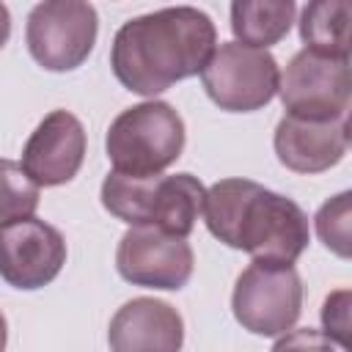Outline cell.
<instances>
[{
	"label": "cell",
	"mask_w": 352,
	"mask_h": 352,
	"mask_svg": "<svg viewBox=\"0 0 352 352\" xmlns=\"http://www.w3.org/2000/svg\"><path fill=\"white\" fill-rule=\"evenodd\" d=\"M217 44L214 22L192 6H170L124 22L110 47L116 80L140 96H157L204 69Z\"/></svg>",
	"instance_id": "1"
},
{
	"label": "cell",
	"mask_w": 352,
	"mask_h": 352,
	"mask_svg": "<svg viewBox=\"0 0 352 352\" xmlns=\"http://www.w3.org/2000/svg\"><path fill=\"white\" fill-rule=\"evenodd\" d=\"M104 148L113 170L132 176L162 173L184 151V121L168 102H140L113 118Z\"/></svg>",
	"instance_id": "4"
},
{
	"label": "cell",
	"mask_w": 352,
	"mask_h": 352,
	"mask_svg": "<svg viewBox=\"0 0 352 352\" xmlns=\"http://www.w3.org/2000/svg\"><path fill=\"white\" fill-rule=\"evenodd\" d=\"M283 168L294 173H322L338 165L349 148V121L341 118H297L283 116L272 138Z\"/></svg>",
	"instance_id": "12"
},
{
	"label": "cell",
	"mask_w": 352,
	"mask_h": 352,
	"mask_svg": "<svg viewBox=\"0 0 352 352\" xmlns=\"http://www.w3.org/2000/svg\"><path fill=\"white\" fill-rule=\"evenodd\" d=\"M85 160V129L69 110H52L30 132L22 168L38 187H58L77 176Z\"/></svg>",
	"instance_id": "11"
},
{
	"label": "cell",
	"mask_w": 352,
	"mask_h": 352,
	"mask_svg": "<svg viewBox=\"0 0 352 352\" xmlns=\"http://www.w3.org/2000/svg\"><path fill=\"white\" fill-rule=\"evenodd\" d=\"M234 319L253 336H283L294 327L302 311V280L292 264L258 261L234 283L231 294Z\"/></svg>",
	"instance_id": "5"
},
{
	"label": "cell",
	"mask_w": 352,
	"mask_h": 352,
	"mask_svg": "<svg viewBox=\"0 0 352 352\" xmlns=\"http://www.w3.org/2000/svg\"><path fill=\"white\" fill-rule=\"evenodd\" d=\"M278 94L286 116L297 118H341L349 113L352 72L349 58L300 50L278 74Z\"/></svg>",
	"instance_id": "8"
},
{
	"label": "cell",
	"mask_w": 352,
	"mask_h": 352,
	"mask_svg": "<svg viewBox=\"0 0 352 352\" xmlns=\"http://www.w3.org/2000/svg\"><path fill=\"white\" fill-rule=\"evenodd\" d=\"M107 344L116 352H176L184 344V319L165 300L135 297L110 319Z\"/></svg>",
	"instance_id": "13"
},
{
	"label": "cell",
	"mask_w": 352,
	"mask_h": 352,
	"mask_svg": "<svg viewBox=\"0 0 352 352\" xmlns=\"http://www.w3.org/2000/svg\"><path fill=\"white\" fill-rule=\"evenodd\" d=\"M116 267L132 286L179 292L192 278L195 256L187 236L157 226H132L118 242Z\"/></svg>",
	"instance_id": "9"
},
{
	"label": "cell",
	"mask_w": 352,
	"mask_h": 352,
	"mask_svg": "<svg viewBox=\"0 0 352 352\" xmlns=\"http://www.w3.org/2000/svg\"><path fill=\"white\" fill-rule=\"evenodd\" d=\"M352 294L349 289H338L327 294L322 305V327L330 344H338L344 349L352 346Z\"/></svg>",
	"instance_id": "18"
},
{
	"label": "cell",
	"mask_w": 352,
	"mask_h": 352,
	"mask_svg": "<svg viewBox=\"0 0 352 352\" xmlns=\"http://www.w3.org/2000/svg\"><path fill=\"white\" fill-rule=\"evenodd\" d=\"M204 184L192 173L132 176L113 170L102 182V206L129 226H157L187 236L204 209Z\"/></svg>",
	"instance_id": "3"
},
{
	"label": "cell",
	"mask_w": 352,
	"mask_h": 352,
	"mask_svg": "<svg viewBox=\"0 0 352 352\" xmlns=\"http://www.w3.org/2000/svg\"><path fill=\"white\" fill-rule=\"evenodd\" d=\"M201 212L214 239L258 261L294 264L311 239L308 214L292 198L250 179L214 182Z\"/></svg>",
	"instance_id": "2"
},
{
	"label": "cell",
	"mask_w": 352,
	"mask_h": 352,
	"mask_svg": "<svg viewBox=\"0 0 352 352\" xmlns=\"http://www.w3.org/2000/svg\"><path fill=\"white\" fill-rule=\"evenodd\" d=\"M99 16L88 0H41L25 25L30 58L47 72H74L96 44Z\"/></svg>",
	"instance_id": "7"
},
{
	"label": "cell",
	"mask_w": 352,
	"mask_h": 352,
	"mask_svg": "<svg viewBox=\"0 0 352 352\" xmlns=\"http://www.w3.org/2000/svg\"><path fill=\"white\" fill-rule=\"evenodd\" d=\"M297 0H231V30L250 47H272L292 30Z\"/></svg>",
	"instance_id": "14"
},
{
	"label": "cell",
	"mask_w": 352,
	"mask_h": 352,
	"mask_svg": "<svg viewBox=\"0 0 352 352\" xmlns=\"http://www.w3.org/2000/svg\"><path fill=\"white\" fill-rule=\"evenodd\" d=\"M349 192H341L322 204L316 212V234L327 250L341 258H349Z\"/></svg>",
	"instance_id": "17"
},
{
	"label": "cell",
	"mask_w": 352,
	"mask_h": 352,
	"mask_svg": "<svg viewBox=\"0 0 352 352\" xmlns=\"http://www.w3.org/2000/svg\"><path fill=\"white\" fill-rule=\"evenodd\" d=\"M63 264L66 239L55 226L30 214L0 228V278L8 286L41 289L58 278Z\"/></svg>",
	"instance_id": "10"
},
{
	"label": "cell",
	"mask_w": 352,
	"mask_h": 352,
	"mask_svg": "<svg viewBox=\"0 0 352 352\" xmlns=\"http://www.w3.org/2000/svg\"><path fill=\"white\" fill-rule=\"evenodd\" d=\"M209 99L228 113H253L278 94V60L242 41H223L198 72Z\"/></svg>",
	"instance_id": "6"
},
{
	"label": "cell",
	"mask_w": 352,
	"mask_h": 352,
	"mask_svg": "<svg viewBox=\"0 0 352 352\" xmlns=\"http://www.w3.org/2000/svg\"><path fill=\"white\" fill-rule=\"evenodd\" d=\"M38 209V184L14 160H0V228Z\"/></svg>",
	"instance_id": "16"
},
{
	"label": "cell",
	"mask_w": 352,
	"mask_h": 352,
	"mask_svg": "<svg viewBox=\"0 0 352 352\" xmlns=\"http://www.w3.org/2000/svg\"><path fill=\"white\" fill-rule=\"evenodd\" d=\"M6 338H8V324H6V316L0 311V349L6 346Z\"/></svg>",
	"instance_id": "20"
},
{
	"label": "cell",
	"mask_w": 352,
	"mask_h": 352,
	"mask_svg": "<svg viewBox=\"0 0 352 352\" xmlns=\"http://www.w3.org/2000/svg\"><path fill=\"white\" fill-rule=\"evenodd\" d=\"M349 3L352 0H308L300 14L302 44L316 52L349 58Z\"/></svg>",
	"instance_id": "15"
},
{
	"label": "cell",
	"mask_w": 352,
	"mask_h": 352,
	"mask_svg": "<svg viewBox=\"0 0 352 352\" xmlns=\"http://www.w3.org/2000/svg\"><path fill=\"white\" fill-rule=\"evenodd\" d=\"M8 36H11V14H8V8H6V3L0 0V50L6 47V41H8Z\"/></svg>",
	"instance_id": "19"
}]
</instances>
